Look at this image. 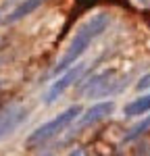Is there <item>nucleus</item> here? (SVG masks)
Segmentation results:
<instances>
[{
  "mask_svg": "<svg viewBox=\"0 0 150 156\" xmlns=\"http://www.w3.org/2000/svg\"><path fill=\"white\" fill-rule=\"evenodd\" d=\"M27 115H29V110L21 104H12V106L4 108L0 112V140L9 137L19 125H23Z\"/></svg>",
  "mask_w": 150,
  "mask_h": 156,
  "instance_id": "6",
  "label": "nucleus"
},
{
  "mask_svg": "<svg viewBox=\"0 0 150 156\" xmlns=\"http://www.w3.org/2000/svg\"><path fill=\"white\" fill-rule=\"evenodd\" d=\"M81 112H84V110H81L79 104H73V106L65 108L62 112H59L56 117H52V119L46 121V123H42L36 131L29 133V137L25 140V146H27V148H38V146L48 144L50 140H54V137H56L59 133H62L69 125H73Z\"/></svg>",
  "mask_w": 150,
  "mask_h": 156,
  "instance_id": "2",
  "label": "nucleus"
},
{
  "mask_svg": "<svg viewBox=\"0 0 150 156\" xmlns=\"http://www.w3.org/2000/svg\"><path fill=\"white\" fill-rule=\"evenodd\" d=\"M84 69H86L84 65H73L71 69H67V71L62 73L56 81H52V85H50L48 90H46V94H44V104H52L54 100H59V98L81 77Z\"/></svg>",
  "mask_w": 150,
  "mask_h": 156,
  "instance_id": "4",
  "label": "nucleus"
},
{
  "mask_svg": "<svg viewBox=\"0 0 150 156\" xmlns=\"http://www.w3.org/2000/svg\"><path fill=\"white\" fill-rule=\"evenodd\" d=\"M69 156H81V150H73V152H71Z\"/></svg>",
  "mask_w": 150,
  "mask_h": 156,
  "instance_id": "11",
  "label": "nucleus"
},
{
  "mask_svg": "<svg viewBox=\"0 0 150 156\" xmlns=\"http://www.w3.org/2000/svg\"><path fill=\"white\" fill-rule=\"evenodd\" d=\"M46 0H21L15 9H12L4 19H0V23L2 25H12L17 23V21H21V19H25L27 15H31L34 11H38L42 4H44Z\"/></svg>",
  "mask_w": 150,
  "mask_h": 156,
  "instance_id": "7",
  "label": "nucleus"
},
{
  "mask_svg": "<svg viewBox=\"0 0 150 156\" xmlns=\"http://www.w3.org/2000/svg\"><path fill=\"white\" fill-rule=\"evenodd\" d=\"M146 131H150V115L144 117L142 121H138L136 125H131V127L127 129V133L123 135V142L129 144V142H134V140H138V137H142Z\"/></svg>",
  "mask_w": 150,
  "mask_h": 156,
  "instance_id": "9",
  "label": "nucleus"
},
{
  "mask_svg": "<svg viewBox=\"0 0 150 156\" xmlns=\"http://www.w3.org/2000/svg\"><path fill=\"white\" fill-rule=\"evenodd\" d=\"M109 25H111V15L109 12H96L90 19H86V23H81L79 29L75 31L73 40L69 42L65 54L59 58V62H56V67H54L52 73L54 75H62L67 69H71L73 65H77V60L86 54V50L92 46V42L98 36H102L109 29Z\"/></svg>",
  "mask_w": 150,
  "mask_h": 156,
  "instance_id": "1",
  "label": "nucleus"
},
{
  "mask_svg": "<svg viewBox=\"0 0 150 156\" xmlns=\"http://www.w3.org/2000/svg\"><path fill=\"white\" fill-rule=\"evenodd\" d=\"M115 112V102L112 100H102V102H96L92 106L84 110L77 121H75V129H86V127H92L94 123L98 121H104L106 117H111Z\"/></svg>",
  "mask_w": 150,
  "mask_h": 156,
  "instance_id": "5",
  "label": "nucleus"
},
{
  "mask_svg": "<svg viewBox=\"0 0 150 156\" xmlns=\"http://www.w3.org/2000/svg\"><path fill=\"white\" fill-rule=\"evenodd\" d=\"M136 90H138V92H146V90H150V71H148V73H144V75L138 79Z\"/></svg>",
  "mask_w": 150,
  "mask_h": 156,
  "instance_id": "10",
  "label": "nucleus"
},
{
  "mask_svg": "<svg viewBox=\"0 0 150 156\" xmlns=\"http://www.w3.org/2000/svg\"><path fill=\"white\" fill-rule=\"evenodd\" d=\"M146 112H150V92L144 94V96H140V98H136V100H131L129 104L123 106L125 117H142Z\"/></svg>",
  "mask_w": 150,
  "mask_h": 156,
  "instance_id": "8",
  "label": "nucleus"
},
{
  "mask_svg": "<svg viewBox=\"0 0 150 156\" xmlns=\"http://www.w3.org/2000/svg\"><path fill=\"white\" fill-rule=\"evenodd\" d=\"M115 77H117L115 69H104V71L92 75L88 81H84L79 94L86 98H102V96H106L109 92H117L119 87H117Z\"/></svg>",
  "mask_w": 150,
  "mask_h": 156,
  "instance_id": "3",
  "label": "nucleus"
}]
</instances>
